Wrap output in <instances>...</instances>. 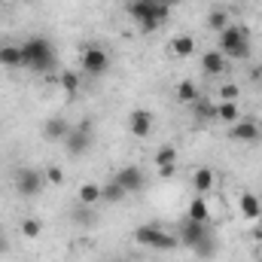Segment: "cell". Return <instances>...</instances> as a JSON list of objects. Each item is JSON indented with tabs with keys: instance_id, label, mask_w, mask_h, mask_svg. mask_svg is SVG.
<instances>
[{
	"instance_id": "obj_24",
	"label": "cell",
	"mask_w": 262,
	"mask_h": 262,
	"mask_svg": "<svg viewBox=\"0 0 262 262\" xmlns=\"http://www.w3.org/2000/svg\"><path fill=\"white\" fill-rule=\"evenodd\" d=\"M58 85L64 89L67 98H73V95L79 92V73H76V70H61V76H58Z\"/></svg>"
},
{
	"instance_id": "obj_7",
	"label": "cell",
	"mask_w": 262,
	"mask_h": 262,
	"mask_svg": "<svg viewBox=\"0 0 262 262\" xmlns=\"http://www.w3.org/2000/svg\"><path fill=\"white\" fill-rule=\"evenodd\" d=\"M12 186H15V192H18V195L34 198V195H40V192H43L46 177H43V171H37V168H21V171H15Z\"/></svg>"
},
{
	"instance_id": "obj_25",
	"label": "cell",
	"mask_w": 262,
	"mask_h": 262,
	"mask_svg": "<svg viewBox=\"0 0 262 262\" xmlns=\"http://www.w3.org/2000/svg\"><path fill=\"white\" fill-rule=\"evenodd\" d=\"M192 113H195L198 119L210 122V119H216V104H213V101H207V98H198L195 104H192Z\"/></svg>"
},
{
	"instance_id": "obj_11",
	"label": "cell",
	"mask_w": 262,
	"mask_h": 262,
	"mask_svg": "<svg viewBox=\"0 0 262 262\" xmlns=\"http://www.w3.org/2000/svg\"><path fill=\"white\" fill-rule=\"evenodd\" d=\"M229 137L238 140V143H253V140L262 137V131L256 125V119H238L235 125H229Z\"/></svg>"
},
{
	"instance_id": "obj_12",
	"label": "cell",
	"mask_w": 262,
	"mask_h": 262,
	"mask_svg": "<svg viewBox=\"0 0 262 262\" xmlns=\"http://www.w3.org/2000/svg\"><path fill=\"white\" fill-rule=\"evenodd\" d=\"M226 67H229V58H226L220 49H207V52L201 55V70H204V76H223Z\"/></svg>"
},
{
	"instance_id": "obj_20",
	"label": "cell",
	"mask_w": 262,
	"mask_h": 262,
	"mask_svg": "<svg viewBox=\"0 0 262 262\" xmlns=\"http://www.w3.org/2000/svg\"><path fill=\"white\" fill-rule=\"evenodd\" d=\"M241 119V107L238 101H216V122L223 125H235Z\"/></svg>"
},
{
	"instance_id": "obj_22",
	"label": "cell",
	"mask_w": 262,
	"mask_h": 262,
	"mask_svg": "<svg viewBox=\"0 0 262 262\" xmlns=\"http://www.w3.org/2000/svg\"><path fill=\"white\" fill-rule=\"evenodd\" d=\"M76 198H79L82 207H95V204H101V183H82V186L76 189Z\"/></svg>"
},
{
	"instance_id": "obj_32",
	"label": "cell",
	"mask_w": 262,
	"mask_h": 262,
	"mask_svg": "<svg viewBox=\"0 0 262 262\" xmlns=\"http://www.w3.org/2000/svg\"><path fill=\"white\" fill-rule=\"evenodd\" d=\"M256 125H259V131H262V113H259V119H256Z\"/></svg>"
},
{
	"instance_id": "obj_13",
	"label": "cell",
	"mask_w": 262,
	"mask_h": 262,
	"mask_svg": "<svg viewBox=\"0 0 262 262\" xmlns=\"http://www.w3.org/2000/svg\"><path fill=\"white\" fill-rule=\"evenodd\" d=\"M192 189H195V195L207 198L216 189V174H213L210 168H195V171H192Z\"/></svg>"
},
{
	"instance_id": "obj_6",
	"label": "cell",
	"mask_w": 262,
	"mask_h": 262,
	"mask_svg": "<svg viewBox=\"0 0 262 262\" xmlns=\"http://www.w3.org/2000/svg\"><path fill=\"white\" fill-rule=\"evenodd\" d=\"M79 64H82V73H89V76H104L110 70V52L98 43H89L79 52Z\"/></svg>"
},
{
	"instance_id": "obj_8",
	"label": "cell",
	"mask_w": 262,
	"mask_h": 262,
	"mask_svg": "<svg viewBox=\"0 0 262 262\" xmlns=\"http://www.w3.org/2000/svg\"><path fill=\"white\" fill-rule=\"evenodd\" d=\"M156 128V116L146 110V107H137V110H131L128 113V131L131 137H137V140H146L149 134Z\"/></svg>"
},
{
	"instance_id": "obj_2",
	"label": "cell",
	"mask_w": 262,
	"mask_h": 262,
	"mask_svg": "<svg viewBox=\"0 0 262 262\" xmlns=\"http://www.w3.org/2000/svg\"><path fill=\"white\" fill-rule=\"evenodd\" d=\"M21 52H25V67L34 73H46L55 67V46L46 37H28L21 43Z\"/></svg>"
},
{
	"instance_id": "obj_18",
	"label": "cell",
	"mask_w": 262,
	"mask_h": 262,
	"mask_svg": "<svg viewBox=\"0 0 262 262\" xmlns=\"http://www.w3.org/2000/svg\"><path fill=\"white\" fill-rule=\"evenodd\" d=\"M186 220H192V223H204V226L213 223V220H210V204H207V198L195 195L192 201H189V207H186Z\"/></svg>"
},
{
	"instance_id": "obj_27",
	"label": "cell",
	"mask_w": 262,
	"mask_h": 262,
	"mask_svg": "<svg viewBox=\"0 0 262 262\" xmlns=\"http://www.w3.org/2000/svg\"><path fill=\"white\" fill-rule=\"evenodd\" d=\"M18 229H21V235H25L28 241H31V238H40V235H43V223H40L37 216H25Z\"/></svg>"
},
{
	"instance_id": "obj_17",
	"label": "cell",
	"mask_w": 262,
	"mask_h": 262,
	"mask_svg": "<svg viewBox=\"0 0 262 262\" xmlns=\"http://www.w3.org/2000/svg\"><path fill=\"white\" fill-rule=\"evenodd\" d=\"M70 128H73V125H70L67 119L52 116V119H46V122H43V137H46V140H61V143H64L67 134H70Z\"/></svg>"
},
{
	"instance_id": "obj_35",
	"label": "cell",
	"mask_w": 262,
	"mask_h": 262,
	"mask_svg": "<svg viewBox=\"0 0 262 262\" xmlns=\"http://www.w3.org/2000/svg\"><path fill=\"white\" fill-rule=\"evenodd\" d=\"M0 238H3V229H0Z\"/></svg>"
},
{
	"instance_id": "obj_3",
	"label": "cell",
	"mask_w": 262,
	"mask_h": 262,
	"mask_svg": "<svg viewBox=\"0 0 262 262\" xmlns=\"http://www.w3.org/2000/svg\"><path fill=\"white\" fill-rule=\"evenodd\" d=\"M216 49L229 58V61H241L250 55V31L244 25H229L226 31L216 34Z\"/></svg>"
},
{
	"instance_id": "obj_26",
	"label": "cell",
	"mask_w": 262,
	"mask_h": 262,
	"mask_svg": "<svg viewBox=\"0 0 262 262\" xmlns=\"http://www.w3.org/2000/svg\"><path fill=\"white\" fill-rule=\"evenodd\" d=\"M165 165H177V146L174 143H165L156 149V168H165Z\"/></svg>"
},
{
	"instance_id": "obj_16",
	"label": "cell",
	"mask_w": 262,
	"mask_h": 262,
	"mask_svg": "<svg viewBox=\"0 0 262 262\" xmlns=\"http://www.w3.org/2000/svg\"><path fill=\"white\" fill-rule=\"evenodd\" d=\"M168 52L174 58H192L195 55V37L192 34H177L171 43H168Z\"/></svg>"
},
{
	"instance_id": "obj_10",
	"label": "cell",
	"mask_w": 262,
	"mask_h": 262,
	"mask_svg": "<svg viewBox=\"0 0 262 262\" xmlns=\"http://www.w3.org/2000/svg\"><path fill=\"white\" fill-rule=\"evenodd\" d=\"M113 180H116V183H119V186H122V189L131 195V192H140V189H143L146 174H143L137 165H125V168H119V171L113 174Z\"/></svg>"
},
{
	"instance_id": "obj_5",
	"label": "cell",
	"mask_w": 262,
	"mask_h": 262,
	"mask_svg": "<svg viewBox=\"0 0 262 262\" xmlns=\"http://www.w3.org/2000/svg\"><path fill=\"white\" fill-rule=\"evenodd\" d=\"M177 241L189 250H195L198 256H210L213 253V235H210V226L204 223H192V220H183L180 226V235Z\"/></svg>"
},
{
	"instance_id": "obj_31",
	"label": "cell",
	"mask_w": 262,
	"mask_h": 262,
	"mask_svg": "<svg viewBox=\"0 0 262 262\" xmlns=\"http://www.w3.org/2000/svg\"><path fill=\"white\" fill-rule=\"evenodd\" d=\"M152 3H162V6H171L174 0H152Z\"/></svg>"
},
{
	"instance_id": "obj_34",
	"label": "cell",
	"mask_w": 262,
	"mask_h": 262,
	"mask_svg": "<svg viewBox=\"0 0 262 262\" xmlns=\"http://www.w3.org/2000/svg\"><path fill=\"white\" fill-rule=\"evenodd\" d=\"M259 262H262V250H259Z\"/></svg>"
},
{
	"instance_id": "obj_14",
	"label": "cell",
	"mask_w": 262,
	"mask_h": 262,
	"mask_svg": "<svg viewBox=\"0 0 262 262\" xmlns=\"http://www.w3.org/2000/svg\"><path fill=\"white\" fill-rule=\"evenodd\" d=\"M238 210H241V216H244L247 223H256V220L262 216L259 195H253V192H241V195H238Z\"/></svg>"
},
{
	"instance_id": "obj_28",
	"label": "cell",
	"mask_w": 262,
	"mask_h": 262,
	"mask_svg": "<svg viewBox=\"0 0 262 262\" xmlns=\"http://www.w3.org/2000/svg\"><path fill=\"white\" fill-rule=\"evenodd\" d=\"M43 177H46V183H52V186H61V183L67 180V174H64V168H61V165H46Z\"/></svg>"
},
{
	"instance_id": "obj_21",
	"label": "cell",
	"mask_w": 262,
	"mask_h": 262,
	"mask_svg": "<svg viewBox=\"0 0 262 262\" xmlns=\"http://www.w3.org/2000/svg\"><path fill=\"white\" fill-rule=\"evenodd\" d=\"M204 25H207V31H213V34H220V31H226V28L232 25V18H229V9H223V6H213V9L207 12V18H204Z\"/></svg>"
},
{
	"instance_id": "obj_23",
	"label": "cell",
	"mask_w": 262,
	"mask_h": 262,
	"mask_svg": "<svg viewBox=\"0 0 262 262\" xmlns=\"http://www.w3.org/2000/svg\"><path fill=\"white\" fill-rule=\"evenodd\" d=\"M125 198H128V192H125L116 180H107V183L101 186V201H104V204H122Z\"/></svg>"
},
{
	"instance_id": "obj_19",
	"label": "cell",
	"mask_w": 262,
	"mask_h": 262,
	"mask_svg": "<svg viewBox=\"0 0 262 262\" xmlns=\"http://www.w3.org/2000/svg\"><path fill=\"white\" fill-rule=\"evenodd\" d=\"M174 98H177L180 104H189V107H192L198 98H201V89H198L195 79H180L177 89H174Z\"/></svg>"
},
{
	"instance_id": "obj_15",
	"label": "cell",
	"mask_w": 262,
	"mask_h": 262,
	"mask_svg": "<svg viewBox=\"0 0 262 262\" xmlns=\"http://www.w3.org/2000/svg\"><path fill=\"white\" fill-rule=\"evenodd\" d=\"M0 67H25V52H21V43H0Z\"/></svg>"
},
{
	"instance_id": "obj_1",
	"label": "cell",
	"mask_w": 262,
	"mask_h": 262,
	"mask_svg": "<svg viewBox=\"0 0 262 262\" xmlns=\"http://www.w3.org/2000/svg\"><path fill=\"white\" fill-rule=\"evenodd\" d=\"M128 15L137 21V28L143 34H152L171 18V6H162V3H152V0H131Z\"/></svg>"
},
{
	"instance_id": "obj_4",
	"label": "cell",
	"mask_w": 262,
	"mask_h": 262,
	"mask_svg": "<svg viewBox=\"0 0 262 262\" xmlns=\"http://www.w3.org/2000/svg\"><path fill=\"white\" fill-rule=\"evenodd\" d=\"M134 244H140V247H146V250H156V253H171V250L180 247L177 235H171L168 229H162V226H156V223L137 226V229H134Z\"/></svg>"
},
{
	"instance_id": "obj_29",
	"label": "cell",
	"mask_w": 262,
	"mask_h": 262,
	"mask_svg": "<svg viewBox=\"0 0 262 262\" xmlns=\"http://www.w3.org/2000/svg\"><path fill=\"white\" fill-rule=\"evenodd\" d=\"M238 98H241L238 82H223L220 85V101H238Z\"/></svg>"
},
{
	"instance_id": "obj_30",
	"label": "cell",
	"mask_w": 262,
	"mask_h": 262,
	"mask_svg": "<svg viewBox=\"0 0 262 262\" xmlns=\"http://www.w3.org/2000/svg\"><path fill=\"white\" fill-rule=\"evenodd\" d=\"M156 171H159V177H162V180H171V177L177 174V165H165V168H156Z\"/></svg>"
},
{
	"instance_id": "obj_9",
	"label": "cell",
	"mask_w": 262,
	"mask_h": 262,
	"mask_svg": "<svg viewBox=\"0 0 262 262\" xmlns=\"http://www.w3.org/2000/svg\"><path fill=\"white\" fill-rule=\"evenodd\" d=\"M64 146H67V152H70V156H82V152L92 146V125H89V122L73 125L70 134H67V140H64Z\"/></svg>"
},
{
	"instance_id": "obj_33",
	"label": "cell",
	"mask_w": 262,
	"mask_h": 262,
	"mask_svg": "<svg viewBox=\"0 0 262 262\" xmlns=\"http://www.w3.org/2000/svg\"><path fill=\"white\" fill-rule=\"evenodd\" d=\"M107 262H125V259H107Z\"/></svg>"
}]
</instances>
